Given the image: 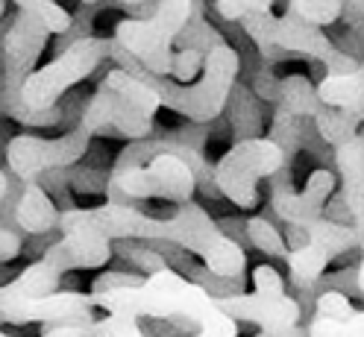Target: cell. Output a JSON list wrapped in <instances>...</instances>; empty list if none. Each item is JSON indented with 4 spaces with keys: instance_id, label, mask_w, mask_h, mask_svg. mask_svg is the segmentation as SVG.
Masks as SVG:
<instances>
[{
    "instance_id": "cell-6",
    "label": "cell",
    "mask_w": 364,
    "mask_h": 337,
    "mask_svg": "<svg viewBox=\"0 0 364 337\" xmlns=\"http://www.w3.org/2000/svg\"><path fill=\"white\" fill-rule=\"evenodd\" d=\"M80 4L91 6V4H100V0H80ZM194 9H197V0H156V6L147 18L121 21L112 41L124 48L144 71L156 77H171L176 35L194 18Z\"/></svg>"
},
{
    "instance_id": "cell-12",
    "label": "cell",
    "mask_w": 364,
    "mask_h": 337,
    "mask_svg": "<svg viewBox=\"0 0 364 337\" xmlns=\"http://www.w3.org/2000/svg\"><path fill=\"white\" fill-rule=\"evenodd\" d=\"M91 135L85 126H71L59 138H36V135H15L6 144V170L21 182V188L38 185V179L50 170L74 167L82 162V155L91 144Z\"/></svg>"
},
{
    "instance_id": "cell-26",
    "label": "cell",
    "mask_w": 364,
    "mask_h": 337,
    "mask_svg": "<svg viewBox=\"0 0 364 337\" xmlns=\"http://www.w3.org/2000/svg\"><path fill=\"white\" fill-rule=\"evenodd\" d=\"M203 59H206V50L200 48H179L173 50V62H171V79L179 82V85H188L200 77L203 71Z\"/></svg>"
},
{
    "instance_id": "cell-23",
    "label": "cell",
    "mask_w": 364,
    "mask_h": 337,
    "mask_svg": "<svg viewBox=\"0 0 364 337\" xmlns=\"http://www.w3.org/2000/svg\"><path fill=\"white\" fill-rule=\"evenodd\" d=\"M247 238L253 241V246H256L259 253L285 261V255H288V241L282 238V232L273 226L267 217H262V214L250 217V220H247Z\"/></svg>"
},
{
    "instance_id": "cell-34",
    "label": "cell",
    "mask_w": 364,
    "mask_h": 337,
    "mask_svg": "<svg viewBox=\"0 0 364 337\" xmlns=\"http://www.w3.org/2000/svg\"><path fill=\"white\" fill-rule=\"evenodd\" d=\"M4 9H6V0H0V15H4Z\"/></svg>"
},
{
    "instance_id": "cell-1",
    "label": "cell",
    "mask_w": 364,
    "mask_h": 337,
    "mask_svg": "<svg viewBox=\"0 0 364 337\" xmlns=\"http://www.w3.org/2000/svg\"><path fill=\"white\" fill-rule=\"evenodd\" d=\"M53 33L30 12L12 18L0 35V111L27 129H48L62 121L59 100L109 59V38L82 35L48 65L36 67Z\"/></svg>"
},
{
    "instance_id": "cell-35",
    "label": "cell",
    "mask_w": 364,
    "mask_h": 337,
    "mask_svg": "<svg viewBox=\"0 0 364 337\" xmlns=\"http://www.w3.org/2000/svg\"><path fill=\"white\" fill-rule=\"evenodd\" d=\"M0 337H9V334H6V331H0Z\"/></svg>"
},
{
    "instance_id": "cell-20",
    "label": "cell",
    "mask_w": 364,
    "mask_h": 337,
    "mask_svg": "<svg viewBox=\"0 0 364 337\" xmlns=\"http://www.w3.org/2000/svg\"><path fill=\"white\" fill-rule=\"evenodd\" d=\"M62 282V273L38 258L30 267H24L21 273L9 282V284H0V302H15V299H33V297H44V294H53Z\"/></svg>"
},
{
    "instance_id": "cell-5",
    "label": "cell",
    "mask_w": 364,
    "mask_h": 337,
    "mask_svg": "<svg viewBox=\"0 0 364 337\" xmlns=\"http://www.w3.org/2000/svg\"><path fill=\"white\" fill-rule=\"evenodd\" d=\"M159 106L156 92L124 67H112L97 85V92L88 97L80 115V126L91 135L115 132L121 138H144L153 132V121Z\"/></svg>"
},
{
    "instance_id": "cell-28",
    "label": "cell",
    "mask_w": 364,
    "mask_h": 337,
    "mask_svg": "<svg viewBox=\"0 0 364 337\" xmlns=\"http://www.w3.org/2000/svg\"><path fill=\"white\" fill-rule=\"evenodd\" d=\"M353 311H355V305L341 294V290H326V294H321L314 302L317 317H329V320H347Z\"/></svg>"
},
{
    "instance_id": "cell-8",
    "label": "cell",
    "mask_w": 364,
    "mask_h": 337,
    "mask_svg": "<svg viewBox=\"0 0 364 337\" xmlns=\"http://www.w3.org/2000/svg\"><path fill=\"white\" fill-rule=\"evenodd\" d=\"M106 202H127L135 206L141 199H168L188 202L197 191V176L186 159L173 153H156L153 159L129 167H112L106 176Z\"/></svg>"
},
{
    "instance_id": "cell-16",
    "label": "cell",
    "mask_w": 364,
    "mask_h": 337,
    "mask_svg": "<svg viewBox=\"0 0 364 337\" xmlns=\"http://www.w3.org/2000/svg\"><path fill=\"white\" fill-rule=\"evenodd\" d=\"M95 317V305L88 294L80 290H53V294L33 297V299H15V302H0V323L6 326H59V323H80L91 326Z\"/></svg>"
},
{
    "instance_id": "cell-3",
    "label": "cell",
    "mask_w": 364,
    "mask_h": 337,
    "mask_svg": "<svg viewBox=\"0 0 364 337\" xmlns=\"http://www.w3.org/2000/svg\"><path fill=\"white\" fill-rule=\"evenodd\" d=\"M91 305L106 314H124L135 320H188L197 323L194 337H238V320L218 308L212 290L200 282H188L173 267H159L139 284H124L91 294Z\"/></svg>"
},
{
    "instance_id": "cell-22",
    "label": "cell",
    "mask_w": 364,
    "mask_h": 337,
    "mask_svg": "<svg viewBox=\"0 0 364 337\" xmlns=\"http://www.w3.org/2000/svg\"><path fill=\"white\" fill-rule=\"evenodd\" d=\"M12 4L21 9V12H30L36 15L44 27H48L53 35H62L74 27V15L68 12L59 0H12Z\"/></svg>"
},
{
    "instance_id": "cell-27",
    "label": "cell",
    "mask_w": 364,
    "mask_h": 337,
    "mask_svg": "<svg viewBox=\"0 0 364 337\" xmlns=\"http://www.w3.org/2000/svg\"><path fill=\"white\" fill-rule=\"evenodd\" d=\"M88 328L95 337H147L144 328L139 326V320L124 317V314H106V317H97Z\"/></svg>"
},
{
    "instance_id": "cell-7",
    "label": "cell",
    "mask_w": 364,
    "mask_h": 337,
    "mask_svg": "<svg viewBox=\"0 0 364 337\" xmlns=\"http://www.w3.org/2000/svg\"><path fill=\"white\" fill-rule=\"evenodd\" d=\"M241 24L250 33V38L259 44V50L267 62H279L285 56H309V59L323 62L329 74L355 71L358 67L323 35L321 27L309 24V21L297 18L294 12L282 18L270 12H256V15H244Z\"/></svg>"
},
{
    "instance_id": "cell-33",
    "label": "cell",
    "mask_w": 364,
    "mask_h": 337,
    "mask_svg": "<svg viewBox=\"0 0 364 337\" xmlns=\"http://www.w3.org/2000/svg\"><path fill=\"white\" fill-rule=\"evenodd\" d=\"M88 334V326H80V323H59V326H44L41 337H85Z\"/></svg>"
},
{
    "instance_id": "cell-37",
    "label": "cell",
    "mask_w": 364,
    "mask_h": 337,
    "mask_svg": "<svg viewBox=\"0 0 364 337\" xmlns=\"http://www.w3.org/2000/svg\"><path fill=\"white\" fill-rule=\"evenodd\" d=\"M361 71H364V62H361Z\"/></svg>"
},
{
    "instance_id": "cell-18",
    "label": "cell",
    "mask_w": 364,
    "mask_h": 337,
    "mask_svg": "<svg viewBox=\"0 0 364 337\" xmlns=\"http://www.w3.org/2000/svg\"><path fill=\"white\" fill-rule=\"evenodd\" d=\"M12 223L21 232L36 235V238L50 235L59 223V206L41 185L21 188L15 206H12Z\"/></svg>"
},
{
    "instance_id": "cell-36",
    "label": "cell",
    "mask_w": 364,
    "mask_h": 337,
    "mask_svg": "<svg viewBox=\"0 0 364 337\" xmlns=\"http://www.w3.org/2000/svg\"><path fill=\"white\" fill-rule=\"evenodd\" d=\"M85 337H95V334H91V328H88V334H85Z\"/></svg>"
},
{
    "instance_id": "cell-10",
    "label": "cell",
    "mask_w": 364,
    "mask_h": 337,
    "mask_svg": "<svg viewBox=\"0 0 364 337\" xmlns=\"http://www.w3.org/2000/svg\"><path fill=\"white\" fill-rule=\"evenodd\" d=\"M218 308L230 317L256 323L262 334L285 337L300 326V305L288 297L282 273L273 264H259L253 270V290L250 294H223L215 297Z\"/></svg>"
},
{
    "instance_id": "cell-32",
    "label": "cell",
    "mask_w": 364,
    "mask_h": 337,
    "mask_svg": "<svg viewBox=\"0 0 364 337\" xmlns=\"http://www.w3.org/2000/svg\"><path fill=\"white\" fill-rule=\"evenodd\" d=\"M144 276L139 273H100L91 282V294H100V290H112V287H124V284H139Z\"/></svg>"
},
{
    "instance_id": "cell-30",
    "label": "cell",
    "mask_w": 364,
    "mask_h": 337,
    "mask_svg": "<svg viewBox=\"0 0 364 337\" xmlns=\"http://www.w3.org/2000/svg\"><path fill=\"white\" fill-rule=\"evenodd\" d=\"M18 194H21V182L12 173L0 170V223H6V226H15L12 223V206H15Z\"/></svg>"
},
{
    "instance_id": "cell-14",
    "label": "cell",
    "mask_w": 364,
    "mask_h": 337,
    "mask_svg": "<svg viewBox=\"0 0 364 337\" xmlns=\"http://www.w3.org/2000/svg\"><path fill=\"white\" fill-rule=\"evenodd\" d=\"M56 229L62 238L50 243L41 253V258L48 261L56 273H71V270H100L112 258V241L91 223L82 209L68 206L59 211Z\"/></svg>"
},
{
    "instance_id": "cell-17",
    "label": "cell",
    "mask_w": 364,
    "mask_h": 337,
    "mask_svg": "<svg viewBox=\"0 0 364 337\" xmlns=\"http://www.w3.org/2000/svg\"><path fill=\"white\" fill-rule=\"evenodd\" d=\"M335 170L341 197L347 202L350 226L355 232V246L361 250V264L355 270V287L364 294V132L335 147Z\"/></svg>"
},
{
    "instance_id": "cell-9",
    "label": "cell",
    "mask_w": 364,
    "mask_h": 337,
    "mask_svg": "<svg viewBox=\"0 0 364 337\" xmlns=\"http://www.w3.org/2000/svg\"><path fill=\"white\" fill-rule=\"evenodd\" d=\"M288 167L285 150L267 135L238 138L215 165V188L235 209L253 211L259 206V182Z\"/></svg>"
},
{
    "instance_id": "cell-13",
    "label": "cell",
    "mask_w": 364,
    "mask_h": 337,
    "mask_svg": "<svg viewBox=\"0 0 364 337\" xmlns=\"http://www.w3.org/2000/svg\"><path fill=\"white\" fill-rule=\"evenodd\" d=\"M300 232L303 241L288 246V273L291 282L309 290L317 279L326 273V267L332 264V258L344 255L350 250H355V232L347 223H338V220H326V217H317L311 223H306L303 229H294Z\"/></svg>"
},
{
    "instance_id": "cell-19",
    "label": "cell",
    "mask_w": 364,
    "mask_h": 337,
    "mask_svg": "<svg viewBox=\"0 0 364 337\" xmlns=\"http://www.w3.org/2000/svg\"><path fill=\"white\" fill-rule=\"evenodd\" d=\"M314 88H317V97H321L323 106L350 111V115H358L364 121V71L361 67H355V71H341V74H326Z\"/></svg>"
},
{
    "instance_id": "cell-31",
    "label": "cell",
    "mask_w": 364,
    "mask_h": 337,
    "mask_svg": "<svg viewBox=\"0 0 364 337\" xmlns=\"http://www.w3.org/2000/svg\"><path fill=\"white\" fill-rule=\"evenodd\" d=\"M21 250H24V238H21V229L0 223V264L15 261L21 255Z\"/></svg>"
},
{
    "instance_id": "cell-4",
    "label": "cell",
    "mask_w": 364,
    "mask_h": 337,
    "mask_svg": "<svg viewBox=\"0 0 364 337\" xmlns=\"http://www.w3.org/2000/svg\"><path fill=\"white\" fill-rule=\"evenodd\" d=\"M109 59H115L118 67H124V71L144 79L156 92L159 106H165V109L176 111V115L188 118L194 123H209L218 115H223L226 103H230V97H232L238 71H241V56H238V50L232 48V44H226V41H218L206 50L200 79L188 82V85H179L171 77H156V74L144 71V67L135 62L124 48H118L112 38H109Z\"/></svg>"
},
{
    "instance_id": "cell-11",
    "label": "cell",
    "mask_w": 364,
    "mask_h": 337,
    "mask_svg": "<svg viewBox=\"0 0 364 337\" xmlns=\"http://www.w3.org/2000/svg\"><path fill=\"white\" fill-rule=\"evenodd\" d=\"M256 94L267 103L277 106V115H273V126L267 132V138H273L277 144H282L285 159L291 165L294 153L300 147V135H303V123H314V118L326 109L317 97V88L309 77L303 74H291L277 79L270 74V67L259 71L256 77Z\"/></svg>"
},
{
    "instance_id": "cell-21",
    "label": "cell",
    "mask_w": 364,
    "mask_h": 337,
    "mask_svg": "<svg viewBox=\"0 0 364 337\" xmlns=\"http://www.w3.org/2000/svg\"><path fill=\"white\" fill-rule=\"evenodd\" d=\"M361 126H364V121L358 115H350V111H341V109H329V106L314 118V129L321 132V138L332 147L353 138L355 132H361Z\"/></svg>"
},
{
    "instance_id": "cell-24",
    "label": "cell",
    "mask_w": 364,
    "mask_h": 337,
    "mask_svg": "<svg viewBox=\"0 0 364 337\" xmlns=\"http://www.w3.org/2000/svg\"><path fill=\"white\" fill-rule=\"evenodd\" d=\"M344 0H288V12L309 21V24L326 27L344 15Z\"/></svg>"
},
{
    "instance_id": "cell-2",
    "label": "cell",
    "mask_w": 364,
    "mask_h": 337,
    "mask_svg": "<svg viewBox=\"0 0 364 337\" xmlns=\"http://www.w3.org/2000/svg\"><path fill=\"white\" fill-rule=\"evenodd\" d=\"M82 214L115 243V241H165L186 253H194L215 279H241L247 270V253L238 241L223 235L209 211L194 199L179 202L173 214L156 217L127 202H103Z\"/></svg>"
},
{
    "instance_id": "cell-25",
    "label": "cell",
    "mask_w": 364,
    "mask_h": 337,
    "mask_svg": "<svg viewBox=\"0 0 364 337\" xmlns=\"http://www.w3.org/2000/svg\"><path fill=\"white\" fill-rule=\"evenodd\" d=\"M309 337H364V311H353L347 320H329V317H311Z\"/></svg>"
},
{
    "instance_id": "cell-29",
    "label": "cell",
    "mask_w": 364,
    "mask_h": 337,
    "mask_svg": "<svg viewBox=\"0 0 364 337\" xmlns=\"http://www.w3.org/2000/svg\"><path fill=\"white\" fill-rule=\"evenodd\" d=\"M273 0H215V9L226 21H241L244 15H256V12H270Z\"/></svg>"
},
{
    "instance_id": "cell-15",
    "label": "cell",
    "mask_w": 364,
    "mask_h": 337,
    "mask_svg": "<svg viewBox=\"0 0 364 337\" xmlns=\"http://www.w3.org/2000/svg\"><path fill=\"white\" fill-rule=\"evenodd\" d=\"M288 167H282L279 173H273V185H270V206L277 211L288 226L294 229H303L306 223L323 217V209L329 197L335 194L338 188V176L326 167H317L309 173L306 179V188L303 191H294L291 182H288Z\"/></svg>"
}]
</instances>
